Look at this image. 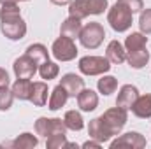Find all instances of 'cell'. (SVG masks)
I'll use <instances>...</instances> for the list:
<instances>
[{
	"label": "cell",
	"instance_id": "6da1fadb",
	"mask_svg": "<svg viewBox=\"0 0 151 149\" xmlns=\"http://www.w3.org/2000/svg\"><path fill=\"white\" fill-rule=\"evenodd\" d=\"M0 30L9 40H21L27 35V23L21 18L18 4H2L0 9Z\"/></svg>",
	"mask_w": 151,
	"mask_h": 149
},
{
	"label": "cell",
	"instance_id": "7a4b0ae2",
	"mask_svg": "<svg viewBox=\"0 0 151 149\" xmlns=\"http://www.w3.org/2000/svg\"><path fill=\"white\" fill-rule=\"evenodd\" d=\"M107 9H109L107 0H72L69 4V16L84 19L90 14H93V16L104 14Z\"/></svg>",
	"mask_w": 151,
	"mask_h": 149
},
{
	"label": "cell",
	"instance_id": "3957f363",
	"mask_svg": "<svg viewBox=\"0 0 151 149\" xmlns=\"http://www.w3.org/2000/svg\"><path fill=\"white\" fill-rule=\"evenodd\" d=\"M107 23L111 25L114 32L123 34V32L130 30V27L134 23V12L127 5L116 2L111 9H107Z\"/></svg>",
	"mask_w": 151,
	"mask_h": 149
},
{
	"label": "cell",
	"instance_id": "277c9868",
	"mask_svg": "<svg viewBox=\"0 0 151 149\" xmlns=\"http://www.w3.org/2000/svg\"><path fill=\"white\" fill-rule=\"evenodd\" d=\"M104 39H106V30H104V27L99 21L86 23L81 28V34H79V42L86 49H97V47H100L102 42H104Z\"/></svg>",
	"mask_w": 151,
	"mask_h": 149
},
{
	"label": "cell",
	"instance_id": "5b68a950",
	"mask_svg": "<svg viewBox=\"0 0 151 149\" xmlns=\"http://www.w3.org/2000/svg\"><path fill=\"white\" fill-rule=\"evenodd\" d=\"M77 67H79V72L83 75L93 77V75L107 74L111 70V62L106 56H91V54H88V56L79 58Z\"/></svg>",
	"mask_w": 151,
	"mask_h": 149
},
{
	"label": "cell",
	"instance_id": "8992f818",
	"mask_svg": "<svg viewBox=\"0 0 151 149\" xmlns=\"http://www.w3.org/2000/svg\"><path fill=\"white\" fill-rule=\"evenodd\" d=\"M100 119H102L104 126L107 128V132H109L113 137H116V135L121 133V130L125 128V125H127V121H128V111L116 105V107L107 109V111L100 116Z\"/></svg>",
	"mask_w": 151,
	"mask_h": 149
},
{
	"label": "cell",
	"instance_id": "52a82bcc",
	"mask_svg": "<svg viewBox=\"0 0 151 149\" xmlns=\"http://www.w3.org/2000/svg\"><path fill=\"white\" fill-rule=\"evenodd\" d=\"M77 53L79 51H77L74 39L65 37V35H60L51 46V54L55 56L56 62H72L76 60Z\"/></svg>",
	"mask_w": 151,
	"mask_h": 149
},
{
	"label": "cell",
	"instance_id": "ba28073f",
	"mask_svg": "<svg viewBox=\"0 0 151 149\" xmlns=\"http://www.w3.org/2000/svg\"><path fill=\"white\" fill-rule=\"evenodd\" d=\"M109 146H111V149H116V148L142 149V148H146V139H144V135H141L139 132H127V133L116 137Z\"/></svg>",
	"mask_w": 151,
	"mask_h": 149
},
{
	"label": "cell",
	"instance_id": "9c48e42d",
	"mask_svg": "<svg viewBox=\"0 0 151 149\" xmlns=\"http://www.w3.org/2000/svg\"><path fill=\"white\" fill-rule=\"evenodd\" d=\"M12 70L16 77H25V79H32L35 72L39 70V65L28 56V54H23L19 58L14 60V65H12Z\"/></svg>",
	"mask_w": 151,
	"mask_h": 149
},
{
	"label": "cell",
	"instance_id": "30bf717a",
	"mask_svg": "<svg viewBox=\"0 0 151 149\" xmlns=\"http://www.w3.org/2000/svg\"><path fill=\"white\" fill-rule=\"evenodd\" d=\"M139 97V90L137 86L134 84H123L118 91V97H116V105L121 107V109H127L130 111V107L134 105V102L137 100Z\"/></svg>",
	"mask_w": 151,
	"mask_h": 149
},
{
	"label": "cell",
	"instance_id": "8fae6325",
	"mask_svg": "<svg viewBox=\"0 0 151 149\" xmlns=\"http://www.w3.org/2000/svg\"><path fill=\"white\" fill-rule=\"evenodd\" d=\"M60 84L67 90V93H69V97H77L86 86H84V79L81 77V75L77 74H72V72H69V74L62 75V79H60Z\"/></svg>",
	"mask_w": 151,
	"mask_h": 149
},
{
	"label": "cell",
	"instance_id": "7c38bea8",
	"mask_svg": "<svg viewBox=\"0 0 151 149\" xmlns=\"http://www.w3.org/2000/svg\"><path fill=\"white\" fill-rule=\"evenodd\" d=\"M76 98H77V107L83 112H93L99 107V93H95L90 88H84Z\"/></svg>",
	"mask_w": 151,
	"mask_h": 149
},
{
	"label": "cell",
	"instance_id": "4fadbf2b",
	"mask_svg": "<svg viewBox=\"0 0 151 149\" xmlns=\"http://www.w3.org/2000/svg\"><path fill=\"white\" fill-rule=\"evenodd\" d=\"M88 135H90V139H95V140H99V142H102V144H104V142H109V140L113 139V135H111V133L107 132V128L104 126L100 116L90 121V125H88Z\"/></svg>",
	"mask_w": 151,
	"mask_h": 149
},
{
	"label": "cell",
	"instance_id": "5bb4252c",
	"mask_svg": "<svg viewBox=\"0 0 151 149\" xmlns=\"http://www.w3.org/2000/svg\"><path fill=\"white\" fill-rule=\"evenodd\" d=\"M69 98H70V97H69L67 90H65L62 84L55 86L53 91L49 93V98H47V107H49V111H60L62 107H65V104H67Z\"/></svg>",
	"mask_w": 151,
	"mask_h": 149
},
{
	"label": "cell",
	"instance_id": "9a60e30c",
	"mask_svg": "<svg viewBox=\"0 0 151 149\" xmlns=\"http://www.w3.org/2000/svg\"><path fill=\"white\" fill-rule=\"evenodd\" d=\"M132 114L135 117H141V119H150L151 117V93L146 95H139L137 100L134 102V105L130 107Z\"/></svg>",
	"mask_w": 151,
	"mask_h": 149
},
{
	"label": "cell",
	"instance_id": "2e32d148",
	"mask_svg": "<svg viewBox=\"0 0 151 149\" xmlns=\"http://www.w3.org/2000/svg\"><path fill=\"white\" fill-rule=\"evenodd\" d=\"M106 58L114 63V65H121L123 62H127V49L125 46L119 42V40H111L107 44V49H106Z\"/></svg>",
	"mask_w": 151,
	"mask_h": 149
},
{
	"label": "cell",
	"instance_id": "e0dca14e",
	"mask_svg": "<svg viewBox=\"0 0 151 149\" xmlns=\"http://www.w3.org/2000/svg\"><path fill=\"white\" fill-rule=\"evenodd\" d=\"M32 86L34 82L30 79H25V77H16L14 84H12V93H14V98L16 100H30L32 97Z\"/></svg>",
	"mask_w": 151,
	"mask_h": 149
},
{
	"label": "cell",
	"instance_id": "ac0fdd59",
	"mask_svg": "<svg viewBox=\"0 0 151 149\" xmlns=\"http://www.w3.org/2000/svg\"><path fill=\"white\" fill-rule=\"evenodd\" d=\"M148 62H150V51H148L146 47L135 49V51H127V63H128L132 69L139 70V69L146 67Z\"/></svg>",
	"mask_w": 151,
	"mask_h": 149
},
{
	"label": "cell",
	"instance_id": "d6986e66",
	"mask_svg": "<svg viewBox=\"0 0 151 149\" xmlns=\"http://www.w3.org/2000/svg\"><path fill=\"white\" fill-rule=\"evenodd\" d=\"M83 19L74 18V16H69L67 19L62 21V27H60V35H65V37L70 39H79L81 34V28H83Z\"/></svg>",
	"mask_w": 151,
	"mask_h": 149
},
{
	"label": "cell",
	"instance_id": "ffe728a7",
	"mask_svg": "<svg viewBox=\"0 0 151 149\" xmlns=\"http://www.w3.org/2000/svg\"><path fill=\"white\" fill-rule=\"evenodd\" d=\"M47 93H49V90H47V84H46L44 81L34 82L30 102H32L35 107H44V105L47 104Z\"/></svg>",
	"mask_w": 151,
	"mask_h": 149
},
{
	"label": "cell",
	"instance_id": "44dd1931",
	"mask_svg": "<svg viewBox=\"0 0 151 149\" xmlns=\"http://www.w3.org/2000/svg\"><path fill=\"white\" fill-rule=\"evenodd\" d=\"M25 54H28L37 65L40 63H44V62H47L49 60V53H47V47L44 46V44H40V42H35V44H30L28 47H27V51H25Z\"/></svg>",
	"mask_w": 151,
	"mask_h": 149
},
{
	"label": "cell",
	"instance_id": "7402d4cb",
	"mask_svg": "<svg viewBox=\"0 0 151 149\" xmlns=\"http://www.w3.org/2000/svg\"><path fill=\"white\" fill-rule=\"evenodd\" d=\"M125 49L127 51H135V49H142V47H146L148 46V37H146V34H142V32H132L128 37L125 39Z\"/></svg>",
	"mask_w": 151,
	"mask_h": 149
},
{
	"label": "cell",
	"instance_id": "603a6c76",
	"mask_svg": "<svg viewBox=\"0 0 151 149\" xmlns=\"http://www.w3.org/2000/svg\"><path fill=\"white\" fill-rule=\"evenodd\" d=\"M97 90H99V93H100V95H104V97L113 95L114 91L118 90V79H116L114 75L102 74V77H100V79H99V82H97Z\"/></svg>",
	"mask_w": 151,
	"mask_h": 149
},
{
	"label": "cell",
	"instance_id": "cb8c5ba5",
	"mask_svg": "<svg viewBox=\"0 0 151 149\" xmlns=\"http://www.w3.org/2000/svg\"><path fill=\"white\" fill-rule=\"evenodd\" d=\"M63 123L67 126V130H72V132H79L84 128V119L81 116V112L72 109V111H67L63 116Z\"/></svg>",
	"mask_w": 151,
	"mask_h": 149
},
{
	"label": "cell",
	"instance_id": "d4e9b609",
	"mask_svg": "<svg viewBox=\"0 0 151 149\" xmlns=\"http://www.w3.org/2000/svg\"><path fill=\"white\" fill-rule=\"evenodd\" d=\"M37 144H39V139L34 133H30V132H25V133L18 135V137L11 142V146L14 149H32V148H35Z\"/></svg>",
	"mask_w": 151,
	"mask_h": 149
},
{
	"label": "cell",
	"instance_id": "484cf974",
	"mask_svg": "<svg viewBox=\"0 0 151 149\" xmlns=\"http://www.w3.org/2000/svg\"><path fill=\"white\" fill-rule=\"evenodd\" d=\"M37 72L44 81H51V79H56V75L60 74V67H58V63L47 60V62H44V63L39 65Z\"/></svg>",
	"mask_w": 151,
	"mask_h": 149
},
{
	"label": "cell",
	"instance_id": "4316f807",
	"mask_svg": "<svg viewBox=\"0 0 151 149\" xmlns=\"http://www.w3.org/2000/svg\"><path fill=\"white\" fill-rule=\"evenodd\" d=\"M46 148L47 149H65V148H76L77 149V144H70L67 140V135L62 133V135H51L46 139Z\"/></svg>",
	"mask_w": 151,
	"mask_h": 149
},
{
	"label": "cell",
	"instance_id": "83f0119b",
	"mask_svg": "<svg viewBox=\"0 0 151 149\" xmlns=\"http://www.w3.org/2000/svg\"><path fill=\"white\" fill-rule=\"evenodd\" d=\"M12 102H14L12 90H9V86H0V111H9L12 107Z\"/></svg>",
	"mask_w": 151,
	"mask_h": 149
},
{
	"label": "cell",
	"instance_id": "f1b7e54d",
	"mask_svg": "<svg viewBox=\"0 0 151 149\" xmlns=\"http://www.w3.org/2000/svg\"><path fill=\"white\" fill-rule=\"evenodd\" d=\"M34 128H35V133L40 135V137H49V133H51V117H39L37 121H35V125H34Z\"/></svg>",
	"mask_w": 151,
	"mask_h": 149
},
{
	"label": "cell",
	"instance_id": "f546056e",
	"mask_svg": "<svg viewBox=\"0 0 151 149\" xmlns=\"http://www.w3.org/2000/svg\"><path fill=\"white\" fill-rule=\"evenodd\" d=\"M139 28L142 34L151 35V9H142L139 16Z\"/></svg>",
	"mask_w": 151,
	"mask_h": 149
},
{
	"label": "cell",
	"instance_id": "4dcf8cb0",
	"mask_svg": "<svg viewBox=\"0 0 151 149\" xmlns=\"http://www.w3.org/2000/svg\"><path fill=\"white\" fill-rule=\"evenodd\" d=\"M116 2L127 5L134 14H135V12H141V11L144 9V2H142V0H116Z\"/></svg>",
	"mask_w": 151,
	"mask_h": 149
},
{
	"label": "cell",
	"instance_id": "1f68e13d",
	"mask_svg": "<svg viewBox=\"0 0 151 149\" xmlns=\"http://www.w3.org/2000/svg\"><path fill=\"white\" fill-rule=\"evenodd\" d=\"M0 86H9V74L2 67H0Z\"/></svg>",
	"mask_w": 151,
	"mask_h": 149
},
{
	"label": "cell",
	"instance_id": "d6a6232c",
	"mask_svg": "<svg viewBox=\"0 0 151 149\" xmlns=\"http://www.w3.org/2000/svg\"><path fill=\"white\" fill-rule=\"evenodd\" d=\"M83 148H102V142H99V140H95V139H90V140H86L84 144H83Z\"/></svg>",
	"mask_w": 151,
	"mask_h": 149
},
{
	"label": "cell",
	"instance_id": "836d02e7",
	"mask_svg": "<svg viewBox=\"0 0 151 149\" xmlns=\"http://www.w3.org/2000/svg\"><path fill=\"white\" fill-rule=\"evenodd\" d=\"M51 4H55V5H60V7H63V5H69L72 0H49Z\"/></svg>",
	"mask_w": 151,
	"mask_h": 149
},
{
	"label": "cell",
	"instance_id": "e575fe53",
	"mask_svg": "<svg viewBox=\"0 0 151 149\" xmlns=\"http://www.w3.org/2000/svg\"><path fill=\"white\" fill-rule=\"evenodd\" d=\"M18 4V2H28V0H0V4Z\"/></svg>",
	"mask_w": 151,
	"mask_h": 149
}]
</instances>
